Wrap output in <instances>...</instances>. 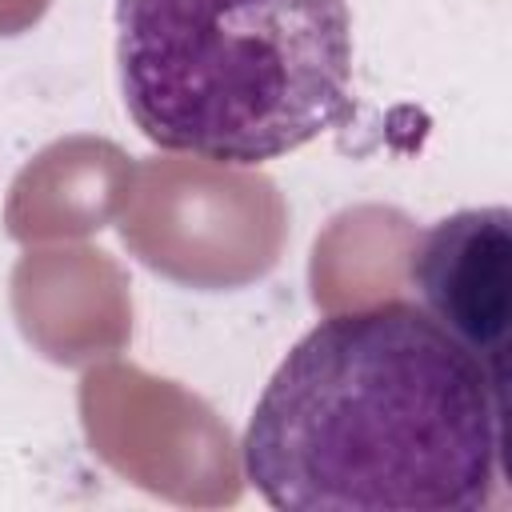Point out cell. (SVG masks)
Segmentation results:
<instances>
[{"instance_id":"1","label":"cell","mask_w":512,"mask_h":512,"mask_svg":"<svg viewBox=\"0 0 512 512\" xmlns=\"http://www.w3.org/2000/svg\"><path fill=\"white\" fill-rule=\"evenodd\" d=\"M508 384L420 304L308 328L244 428V476L284 512H480L504 488Z\"/></svg>"},{"instance_id":"3","label":"cell","mask_w":512,"mask_h":512,"mask_svg":"<svg viewBox=\"0 0 512 512\" xmlns=\"http://www.w3.org/2000/svg\"><path fill=\"white\" fill-rule=\"evenodd\" d=\"M408 280L420 308L464 344L488 376L508 384V320H512V216L508 208H460L436 220L412 260Z\"/></svg>"},{"instance_id":"2","label":"cell","mask_w":512,"mask_h":512,"mask_svg":"<svg viewBox=\"0 0 512 512\" xmlns=\"http://www.w3.org/2000/svg\"><path fill=\"white\" fill-rule=\"evenodd\" d=\"M116 64L152 144L228 168L352 116L348 0H116Z\"/></svg>"}]
</instances>
